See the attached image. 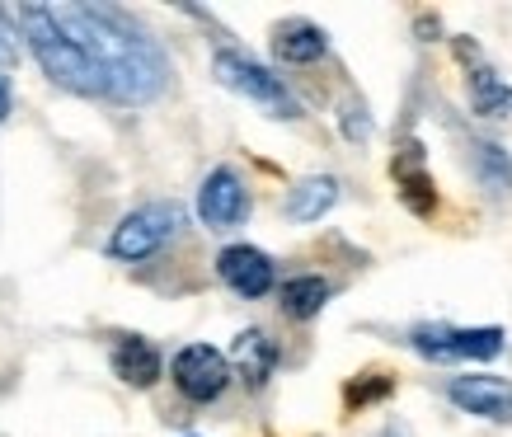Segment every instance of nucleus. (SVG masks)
<instances>
[{"label":"nucleus","mask_w":512,"mask_h":437,"mask_svg":"<svg viewBox=\"0 0 512 437\" xmlns=\"http://www.w3.org/2000/svg\"><path fill=\"white\" fill-rule=\"evenodd\" d=\"M226 362L245 376L249 386H264L268 376H273V367H278V344L268 339L264 329H245V334L235 339V348H231V358Z\"/></svg>","instance_id":"nucleus-13"},{"label":"nucleus","mask_w":512,"mask_h":437,"mask_svg":"<svg viewBox=\"0 0 512 437\" xmlns=\"http://www.w3.org/2000/svg\"><path fill=\"white\" fill-rule=\"evenodd\" d=\"M475 165H480V179L489 184V193H512V160L498 151V146H489V141H480L475 146Z\"/></svg>","instance_id":"nucleus-16"},{"label":"nucleus","mask_w":512,"mask_h":437,"mask_svg":"<svg viewBox=\"0 0 512 437\" xmlns=\"http://www.w3.org/2000/svg\"><path fill=\"white\" fill-rule=\"evenodd\" d=\"M198 217H202L207 231H235V226L249 217V188L231 165H221V170H212L207 179H202Z\"/></svg>","instance_id":"nucleus-7"},{"label":"nucleus","mask_w":512,"mask_h":437,"mask_svg":"<svg viewBox=\"0 0 512 437\" xmlns=\"http://www.w3.org/2000/svg\"><path fill=\"white\" fill-rule=\"evenodd\" d=\"M217 80L226 85V90L245 94L249 104H259V109L268 113V118H282V123H292V118H301V104H296V94L282 85L268 66H259L254 57H245V52H235V47H221L217 52Z\"/></svg>","instance_id":"nucleus-3"},{"label":"nucleus","mask_w":512,"mask_h":437,"mask_svg":"<svg viewBox=\"0 0 512 437\" xmlns=\"http://www.w3.org/2000/svg\"><path fill=\"white\" fill-rule=\"evenodd\" d=\"M329 287L320 273H301V278H287L282 282V311L292 315V320H311V315L325 311V301H329Z\"/></svg>","instance_id":"nucleus-15"},{"label":"nucleus","mask_w":512,"mask_h":437,"mask_svg":"<svg viewBox=\"0 0 512 437\" xmlns=\"http://www.w3.org/2000/svg\"><path fill=\"white\" fill-rule=\"evenodd\" d=\"M409 344L419 348L423 358L437 362H489L503 353V329H456V325H419L409 334Z\"/></svg>","instance_id":"nucleus-5"},{"label":"nucleus","mask_w":512,"mask_h":437,"mask_svg":"<svg viewBox=\"0 0 512 437\" xmlns=\"http://www.w3.org/2000/svg\"><path fill=\"white\" fill-rule=\"evenodd\" d=\"M343 132H348L353 141L372 137V123H367V109H362V104H348V109H343Z\"/></svg>","instance_id":"nucleus-19"},{"label":"nucleus","mask_w":512,"mask_h":437,"mask_svg":"<svg viewBox=\"0 0 512 437\" xmlns=\"http://www.w3.org/2000/svg\"><path fill=\"white\" fill-rule=\"evenodd\" d=\"M273 52H278V62L311 66L329 52V38L311 19H287V24H278V33H273Z\"/></svg>","instance_id":"nucleus-12"},{"label":"nucleus","mask_w":512,"mask_h":437,"mask_svg":"<svg viewBox=\"0 0 512 437\" xmlns=\"http://www.w3.org/2000/svg\"><path fill=\"white\" fill-rule=\"evenodd\" d=\"M339 203V179L334 174H315L287 193V217L292 221H320L329 207Z\"/></svg>","instance_id":"nucleus-14"},{"label":"nucleus","mask_w":512,"mask_h":437,"mask_svg":"<svg viewBox=\"0 0 512 437\" xmlns=\"http://www.w3.org/2000/svg\"><path fill=\"white\" fill-rule=\"evenodd\" d=\"M5 118H10V85L0 80V123H5Z\"/></svg>","instance_id":"nucleus-20"},{"label":"nucleus","mask_w":512,"mask_h":437,"mask_svg":"<svg viewBox=\"0 0 512 437\" xmlns=\"http://www.w3.org/2000/svg\"><path fill=\"white\" fill-rule=\"evenodd\" d=\"M184 231V207L179 203H146L137 212H127L109 235V254L123 264H141L170 245L174 235Z\"/></svg>","instance_id":"nucleus-4"},{"label":"nucleus","mask_w":512,"mask_h":437,"mask_svg":"<svg viewBox=\"0 0 512 437\" xmlns=\"http://www.w3.org/2000/svg\"><path fill=\"white\" fill-rule=\"evenodd\" d=\"M113 376L123 381V386H132V391H146V386H156L160 381V348L146 344L141 334H123L118 344H113Z\"/></svg>","instance_id":"nucleus-11"},{"label":"nucleus","mask_w":512,"mask_h":437,"mask_svg":"<svg viewBox=\"0 0 512 437\" xmlns=\"http://www.w3.org/2000/svg\"><path fill=\"white\" fill-rule=\"evenodd\" d=\"M395 179H400V193H404V203L414 207L419 217H433V207H437V193H433V179L419 170V165H409V170H395Z\"/></svg>","instance_id":"nucleus-17"},{"label":"nucleus","mask_w":512,"mask_h":437,"mask_svg":"<svg viewBox=\"0 0 512 437\" xmlns=\"http://www.w3.org/2000/svg\"><path fill=\"white\" fill-rule=\"evenodd\" d=\"M15 24H19V38H24V43H29V52L38 57V66H43V71L57 80L62 90L85 94V99H104L99 71H94L90 57H85V52H80V47L71 43L57 24H52L47 5H19Z\"/></svg>","instance_id":"nucleus-2"},{"label":"nucleus","mask_w":512,"mask_h":437,"mask_svg":"<svg viewBox=\"0 0 512 437\" xmlns=\"http://www.w3.org/2000/svg\"><path fill=\"white\" fill-rule=\"evenodd\" d=\"M47 15L90 57V66L99 71V85H104V99L123 104V109H141L165 94L170 62L156 47V38H146V29L132 24L123 10H113V5H47Z\"/></svg>","instance_id":"nucleus-1"},{"label":"nucleus","mask_w":512,"mask_h":437,"mask_svg":"<svg viewBox=\"0 0 512 437\" xmlns=\"http://www.w3.org/2000/svg\"><path fill=\"white\" fill-rule=\"evenodd\" d=\"M19 24H15V15L10 10H0V66H15L19 62Z\"/></svg>","instance_id":"nucleus-18"},{"label":"nucleus","mask_w":512,"mask_h":437,"mask_svg":"<svg viewBox=\"0 0 512 437\" xmlns=\"http://www.w3.org/2000/svg\"><path fill=\"white\" fill-rule=\"evenodd\" d=\"M217 278L231 287L235 297L259 301L273 292L278 268H273V259H268L264 250H254V245H226V250L217 254Z\"/></svg>","instance_id":"nucleus-8"},{"label":"nucleus","mask_w":512,"mask_h":437,"mask_svg":"<svg viewBox=\"0 0 512 437\" xmlns=\"http://www.w3.org/2000/svg\"><path fill=\"white\" fill-rule=\"evenodd\" d=\"M456 57H461V66H466V85H470V104H475V113H484V118H494V113H503L512 104V90L498 80V71L489 62H484V52L470 38H456Z\"/></svg>","instance_id":"nucleus-10"},{"label":"nucleus","mask_w":512,"mask_h":437,"mask_svg":"<svg viewBox=\"0 0 512 437\" xmlns=\"http://www.w3.org/2000/svg\"><path fill=\"white\" fill-rule=\"evenodd\" d=\"M451 405L466 409V414H480V419L494 423H512V381L503 376H456L447 386Z\"/></svg>","instance_id":"nucleus-9"},{"label":"nucleus","mask_w":512,"mask_h":437,"mask_svg":"<svg viewBox=\"0 0 512 437\" xmlns=\"http://www.w3.org/2000/svg\"><path fill=\"white\" fill-rule=\"evenodd\" d=\"M170 376H174V386H179L184 400L212 405V400H221L226 386H231V362H226V353L212 344H188L174 353Z\"/></svg>","instance_id":"nucleus-6"}]
</instances>
